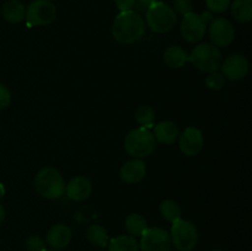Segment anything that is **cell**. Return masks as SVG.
<instances>
[{
  "label": "cell",
  "mask_w": 252,
  "mask_h": 251,
  "mask_svg": "<svg viewBox=\"0 0 252 251\" xmlns=\"http://www.w3.org/2000/svg\"><path fill=\"white\" fill-rule=\"evenodd\" d=\"M115 4L120 11H128L134 7L135 0H115Z\"/></svg>",
  "instance_id": "f546056e"
},
{
  "label": "cell",
  "mask_w": 252,
  "mask_h": 251,
  "mask_svg": "<svg viewBox=\"0 0 252 251\" xmlns=\"http://www.w3.org/2000/svg\"><path fill=\"white\" fill-rule=\"evenodd\" d=\"M211 251H223V250H211Z\"/></svg>",
  "instance_id": "836d02e7"
},
{
  "label": "cell",
  "mask_w": 252,
  "mask_h": 251,
  "mask_svg": "<svg viewBox=\"0 0 252 251\" xmlns=\"http://www.w3.org/2000/svg\"><path fill=\"white\" fill-rule=\"evenodd\" d=\"M147 220L142 214L132 213L126 218L125 229L130 236H140L147 230Z\"/></svg>",
  "instance_id": "44dd1931"
},
{
  "label": "cell",
  "mask_w": 252,
  "mask_h": 251,
  "mask_svg": "<svg viewBox=\"0 0 252 251\" xmlns=\"http://www.w3.org/2000/svg\"><path fill=\"white\" fill-rule=\"evenodd\" d=\"M154 138L161 144H172L179 138L180 132L177 126L171 121H164L154 127Z\"/></svg>",
  "instance_id": "2e32d148"
},
{
  "label": "cell",
  "mask_w": 252,
  "mask_h": 251,
  "mask_svg": "<svg viewBox=\"0 0 252 251\" xmlns=\"http://www.w3.org/2000/svg\"><path fill=\"white\" fill-rule=\"evenodd\" d=\"M147 166L142 159H133L125 162L120 170V177L123 182L129 185L138 184L144 179Z\"/></svg>",
  "instance_id": "5bb4252c"
},
{
  "label": "cell",
  "mask_w": 252,
  "mask_h": 251,
  "mask_svg": "<svg viewBox=\"0 0 252 251\" xmlns=\"http://www.w3.org/2000/svg\"><path fill=\"white\" fill-rule=\"evenodd\" d=\"M71 236L73 234L69 226H66L65 224H56L48 230L46 240L53 250H59L69 245Z\"/></svg>",
  "instance_id": "9a60e30c"
},
{
  "label": "cell",
  "mask_w": 252,
  "mask_h": 251,
  "mask_svg": "<svg viewBox=\"0 0 252 251\" xmlns=\"http://www.w3.org/2000/svg\"><path fill=\"white\" fill-rule=\"evenodd\" d=\"M145 32V22L138 12L133 10L121 11L115 17L112 36L118 43L132 44L139 41Z\"/></svg>",
  "instance_id": "6da1fadb"
},
{
  "label": "cell",
  "mask_w": 252,
  "mask_h": 251,
  "mask_svg": "<svg viewBox=\"0 0 252 251\" xmlns=\"http://www.w3.org/2000/svg\"><path fill=\"white\" fill-rule=\"evenodd\" d=\"M181 34L189 43H197L204 37L207 31V24L201 15L189 12L185 15L181 21Z\"/></svg>",
  "instance_id": "30bf717a"
},
{
  "label": "cell",
  "mask_w": 252,
  "mask_h": 251,
  "mask_svg": "<svg viewBox=\"0 0 252 251\" xmlns=\"http://www.w3.org/2000/svg\"><path fill=\"white\" fill-rule=\"evenodd\" d=\"M155 1H158V0H135L134 6L137 7L139 11H142V10H147L148 7H149L150 5L154 4Z\"/></svg>",
  "instance_id": "4dcf8cb0"
},
{
  "label": "cell",
  "mask_w": 252,
  "mask_h": 251,
  "mask_svg": "<svg viewBox=\"0 0 252 251\" xmlns=\"http://www.w3.org/2000/svg\"><path fill=\"white\" fill-rule=\"evenodd\" d=\"M135 121L144 128H152L155 121V112L150 106H140L135 112Z\"/></svg>",
  "instance_id": "cb8c5ba5"
},
{
  "label": "cell",
  "mask_w": 252,
  "mask_h": 251,
  "mask_svg": "<svg viewBox=\"0 0 252 251\" xmlns=\"http://www.w3.org/2000/svg\"><path fill=\"white\" fill-rule=\"evenodd\" d=\"M204 145V138L201 129L196 127H187L181 133L179 139L180 150L186 157H196L201 153Z\"/></svg>",
  "instance_id": "7c38bea8"
},
{
  "label": "cell",
  "mask_w": 252,
  "mask_h": 251,
  "mask_svg": "<svg viewBox=\"0 0 252 251\" xmlns=\"http://www.w3.org/2000/svg\"><path fill=\"white\" fill-rule=\"evenodd\" d=\"M160 213L170 223H175L181 219V208L174 199H165L160 204Z\"/></svg>",
  "instance_id": "603a6c76"
},
{
  "label": "cell",
  "mask_w": 252,
  "mask_h": 251,
  "mask_svg": "<svg viewBox=\"0 0 252 251\" xmlns=\"http://www.w3.org/2000/svg\"><path fill=\"white\" fill-rule=\"evenodd\" d=\"M164 62L169 68H182L189 62V54L179 46H170L164 51Z\"/></svg>",
  "instance_id": "ac0fdd59"
},
{
  "label": "cell",
  "mask_w": 252,
  "mask_h": 251,
  "mask_svg": "<svg viewBox=\"0 0 252 251\" xmlns=\"http://www.w3.org/2000/svg\"><path fill=\"white\" fill-rule=\"evenodd\" d=\"M26 249L29 251H46V241L38 235H31L26 240Z\"/></svg>",
  "instance_id": "83f0119b"
},
{
  "label": "cell",
  "mask_w": 252,
  "mask_h": 251,
  "mask_svg": "<svg viewBox=\"0 0 252 251\" xmlns=\"http://www.w3.org/2000/svg\"><path fill=\"white\" fill-rule=\"evenodd\" d=\"M86 238L93 245L98 246V248H106L108 245V241H110L106 229L102 225H98V224H94L88 229Z\"/></svg>",
  "instance_id": "7402d4cb"
},
{
  "label": "cell",
  "mask_w": 252,
  "mask_h": 251,
  "mask_svg": "<svg viewBox=\"0 0 252 251\" xmlns=\"http://www.w3.org/2000/svg\"><path fill=\"white\" fill-rule=\"evenodd\" d=\"M206 85L212 90H220L225 85V78L221 73L218 71H212L206 78Z\"/></svg>",
  "instance_id": "d4e9b609"
},
{
  "label": "cell",
  "mask_w": 252,
  "mask_h": 251,
  "mask_svg": "<svg viewBox=\"0 0 252 251\" xmlns=\"http://www.w3.org/2000/svg\"><path fill=\"white\" fill-rule=\"evenodd\" d=\"M231 15L239 22H249L252 19V0H234L230 4Z\"/></svg>",
  "instance_id": "ffe728a7"
},
{
  "label": "cell",
  "mask_w": 252,
  "mask_h": 251,
  "mask_svg": "<svg viewBox=\"0 0 252 251\" xmlns=\"http://www.w3.org/2000/svg\"><path fill=\"white\" fill-rule=\"evenodd\" d=\"M230 4L231 0H206V5L209 11L217 12V14L226 11L230 7Z\"/></svg>",
  "instance_id": "484cf974"
},
{
  "label": "cell",
  "mask_w": 252,
  "mask_h": 251,
  "mask_svg": "<svg viewBox=\"0 0 252 251\" xmlns=\"http://www.w3.org/2000/svg\"><path fill=\"white\" fill-rule=\"evenodd\" d=\"M125 148L133 157L143 159L153 154L157 148V140L148 128H134L126 135Z\"/></svg>",
  "instance_id": "277c9868"
},
{
  "label": "cell",
  "mask_w": 252,
  "mask_h": 251,
  "mask_svg": "<svg viewBox=\"0 0 252 251\" xmlns=\"http://www.w3.org/2000/svg\"><path fill=\"white\" fill-rule=\"evenodd\" d=\"M171 245L170 234L159 226L147 228L140 235L139 250L142 251H170Z\"/></svg>",
  "instance_id": "ba28073f"
},
{
  "label": "cell",
  "mask_w": 252,
  "mask_h": 251,
  "mask_svg": "<svg viewBox=\"0 0 252 251\" xmlns=\"http://www.w3.org/2000/svg\"><path fill=\"white\" fill-rule=\"evenodd\" d=\"M209 38L217 47H228L235 37V29L233 24L225 17L212 19L208 26Z\"/></svg>",
  "instance_id": "9c48e42d"
},
{
  "label": "cell",
  "mask_w": 252,
  "mask_h": 251,
  "mask_svg": "<svg viewBox=\"0 0 252 251\" xmlns=\"http://www.w3.org/2000/svg\"><path fill=\"white\" fill-rule=\"evenodd\" d=\"M11 102V94H10L9 89L0 84V110H4Z\"/></svg>",
  "instance_id": "f1b7e54d"
},
{
  "label": "cell",
  "mask_w": 252,
  "mask_h": 251,
  "mask_svg": "<svg viewBox=\"0 0 252 251\" xmlns=\"http://www.w3.org/2000/svg\"><path fill=\"white\" fill-rule=\"evenodd\" d=\"M27 22L30 26H46L57 17V7L49 0H33L26 10Z\"/></svg>",
  "instance_id": "52a82bcc"
},
{
  "label": "cell",
  "mask_w": 252,
  "mask_h": 251,
  "mask_svg": "<svg viewBox=\"0 0 252 251\" xmlns=\"http://www.w3.org/2000/svg\"><path fill=\"white\" fill-rule=\"evenodd\" d=\"M4 219H5V209H4V207L1 206V203H0V225L2 224Z\"/></svg>",
  "instance_id": "1f68e13d"
},
{
  "label": "cell",
  "mask_w": 252,
  "mask_h": 251,
  "mask_svg": "<svg viewBox=\"0 0 252 251\" xmlns=\"http://www.w3.org/2000/svg\"><path fill=\"white\" fill-rule=\"evenodd\" d=\"M220 68L224 78L231 81H236L248 75L250 64H249L248 58L243 54H233L223 62Z\"/></svg>",
  "instance_id": "8fae6325"
},
{
  "label": "cell",
  "mask_w": 252,
  "mask_h": 251,
  "mask_svg": "<svg viewBox=\"0 0 252 251\" xmlns=\"http://www.w3.org/2000/svg\"><path fill=\"white\" fill-rule=\"evenodd\" d=\"M36 191L47 199H58L65 192V181L54 167H43L34 177Z\"/></svg>",
  "instance_id": "3957f363"
},
{
  "label": "cell",
  "mask_w": 252,
  "mask_h": 251,
  "mask_svg": "<svg viewBox=\"0 0 252 251\" xmlns=\"http://www.w3.org/2000/svg\"><path fill=\"white\" fill-rule=\"evenodd\" d=\"M46 251H57V250H46Z\"/></svg>",
  "instance_id": "e575fe53"
},
{
  "label": "cell",
  "mask_w": 252,
  "mask_h": 251,
  "mask_svg": "<svg viewBox=\"0 0 252 251\" xmlns=\"http://www.w3.org/2000/svg\"><path fill=\"white\" fill-rule=\"evenodd\" d=\"M2 17L10 24H19L25 19L26 9L19 0H9L2 5Z\"/></svg>",
  "instance_id": "e0dca14e"
},
{
  "label": "cell",
  "mask_w": 252,
  "mask_h": 251,
  "mask_svg": "<svg viewBox=\"0 0 252 251\" xmlns=\"http://www.w3.org/2000/svg\"><path fill=\"white\" fill-rule=\"evenodd\" d=\"M172 9L176 14L185 16V15L193 11V2H192V0H174Z\"/></svg>",
  "instance_id": "4316f807"
},
{
  "label": "cell",
  "mask_w": 252,
  "mask_h": 251,
  "mask_svg": "<svg viewBox=\"0 0 252 251\" xmlns=\"http://www.w3.org/2000/svg\"><path fill=\"white\" fill-rule=\"evenodd\" d=\"M65 193L68 198L73 199V201H85L93 193V184H91V181L88 177H73L65 185Z\"/></svg>",
  "instance_id": "4fadbf2b"
},
{
  "label": "cell",
  "mask_w": 252,
  "mask_h": 251,
  "mask_svg": "<svg viewBox=\"0 0 252 251\" xmlns=\"http://www.w3.org/2000/svg\"><path fill=\"white\" fill-rule=\"evenodd\" d=\"M108 251H139V243L134 236H116L108 241Z\"/></svg>",
  "instance_id": "d6986e66"
},
{
  "label": "cell",
  "mask_w": 252,
  "mask_h": 251,
  "mask_svg": "<svg viewBox=\"0 0 252 251\" xmlns=\"http://www.w3.org/2000/svg\"><path fill=\"white\" fill-rule=\"evenodd\" d=\"M145 21L152 31L166 33L176 26L177 14L166 2L155 1L145 10Z\"/></svg>",
  "instance_id": "7a4b0ae2"
},
{
  "label": "cell",
  "mask_w": 252,
  "mask_h": 251,
  "mask_svg": "<svg viewBox=\"0 0 252 251\" xmlns=\"http://www.w3.org/2000/svg\"><path fill=\"white\" fill-rule=\"evenodd\" d=\"M191 62L198 70L204 73L217 71L221 65V52L217 46L211 43H201L193 48L189 56Z\"/></svg>",
  "instance_id": "5b68a950"
},
{
  "label": "cell",
  "mask_w": 252,
  "mask_h": 251,
  "mask_svg": "<svg viewBox=\"0 0 252 251\" xmlns=\"http://www.w3.org/2000/svg\"><path fill=\"white\" fill-rule=\"evenodd\" d=\"M5 194V188H4V185L0 184V198Z\"/></svg>",
  "instance_id": "d6a6232c"
},
{
  "label": "cell",
  "mask_w": 252,
  "mask_h": 251,
  "mask_svg": "<svg viewBox=\"0 0 252 251\" xmlns=\"http://www.w3.org/2000/svg\"><path fill=\"white\" fill-rule=\"evenodd\" d=\"M170 239L176 250L192 251L198 241V230L192 221L179 219L172 223Z\"/></svg>",
  "instance_id": "8992f818"
}]
</instances>
